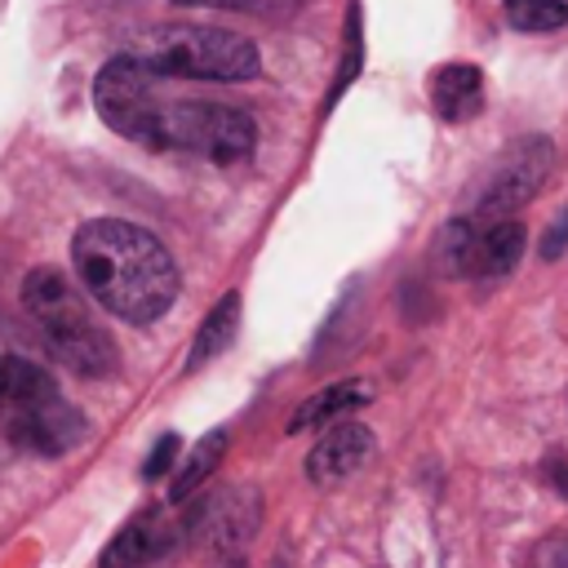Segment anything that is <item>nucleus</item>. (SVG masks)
<instances>
[{
  "label": "nucleus",
  "instance_id": "nucleus-10",
  "mask_svg": "<svg viewBox=\"0 0 568 568\" xmlns=\"http://www.w3.org/2000/svg\"><path fill=\"white\" fill-rule=\"evenodd\" d=\"M430 102L448 124H466L484 111V75L470 62H444L430 75Z\"/></svg>",
  "mask_w": 568,
  "mask_h": 568
},
{
  "label": "nucleus",
  "instance_id": "nucleus-19",
  "mask_svg": "<svg viewBox=\"0 0 568 568\" xmlns=\"http://www.w3.org/2000/svg\"><path fill=\"white\" fill-rule=\"evenodd\" d=\"M559 484H564V493H568V479H559Z\"/></svg>",
  "mask_w": 568,
  "mask_h": 568
},
{
  "label": "nucleus",
  "instance_id": "nucleus-11",
  "mask_svg": "<svg viewBox=\"0 0 568 568\" xmlns=\"http://www.w3.org/2000/svg\"><path fill=\"white\" fill-rule=\"evenodd\" d=\"M519 253H524V226L506 217V222H493V226H484V231L470 235V248H466L462 271L493 280V275L515 271L519 266Z\"/></svg>",
  "mask_w": 568,
  "mask_h": 568
},
{
  "label": "nucleus",
  "instance_id": "nucleus-13",
  "mask_svg": "<svg viewBox=\"0 0 568 568\" xmlns=\"http://www.w3.org/2000/svg\"><path fill=\"white\" fill-rule=\"evenodd\" d=\"M235 315H240V297H235V293L217 297V306L204 315V324H200V333H195V342H191V359H186V368H200V364H209L213 355H222V351L231 346Z\"/></svg>",
  "mask_w": 568,
  "mask_h": 568
},
{
  "label": "nucleus",
  "instance_id": "nucleus-5",
  "mask_svg": "<svg viewBox=\"0 0 568 568\" xmlns=\"http://www.w3.org/2000/svg\"><path fill=\"white\" fill-rule=\"evenodd\" d=\"M257 142V124L248 111L240 106H222V102H178V98H160L155 111V133H151V151H182V155H200L209 164H240L253 155Z\"/></svg>",
  "mask_w": 568,
  "mask_h": 568
},
{
  "label": "nucleus",
  "instance_id": "nucleus-15",
  "mask_svg": "<svg viewBox=\"0 0 568 568\" xmlns=\"http://www.w3.org/2000/svg\"><path fill=\"white\" fill-rule=\"evenodd\" d=\"M506 18L515 31H555V27H568V4L564 0H510L506 4Z\"/></svg>",
  "mask_w": 568,
  "mask_h": 568
},
{
  "label": "nucleus",
  "instance_id": "nucleus-14",
  "mask_svg": "<svg viewBox=\"0 0 568 568\" xmlns=\"http://www.w3.org/2000/svg\"><path fill=\"white\" fill-rule=\"evenodd\" d=\"M226 439H231L226 430H209V435L195 444V453L186 457V466L178 470V479H173V488H169L173 501H186V497L209 479V470H213V466L222 462V453H226Z\"/></svg>",
  "mask_w": 568,
  "mask_h": 568
},
{
  "label": "nucleus",
  "instance_id": "nucleus-4",
  "mask_svg": "<svg viewBox=\"0 0 568 568\" xmlns=\"http://www.w3.org/2000/svg\"><path fill=\"white\" fill-rule=\"evenodd\" d=\"M129 58L146 67L155 80H257L262 58L253 40L222 27H160L146 31Z\"/></svg>",
  "mask_w": 568,
  "mask_h": 568
},
{
  "label": "nucleus",
  "instance_id": "nucleus-16",
  "mask_svg": "<svg viewBox=\"0 0 568 568\" xmlns=\"http://www.w3.org/2000/svg\"><path fill=\"white\" fill-rule=\"evenodd\" d=\"M182 9H231V13H253V18H284L297 13L306 0H173Z\"/></svg>",
  "mask_w": 568,
  "mask_h": 568
},
{
  "label": "nucleus",
  "instance_id": "nucleus-9",
  "mask_svg": "<svg viewBox=\"0 0 568 568\" xmlns=\"http://www.w3.org/2000/svg\"><path fill=\"white\" fill-rule=\"evenodd\" d=\"M173 541H178L173 519L160 515V510H142V515H133V519L106 541V550H102V568H142L146 559L164 555Z\"/></svg>",
  "mask_w": 568,
  "mask_h": 568
},
{
  "label": "nucleus",
  "instance_id": "nucleus-18",
  "mask_svg": "<svg viewBox=\"0 0 568 568\" xmlns=\"http://www.w3.org/2000/svg\"><path fill=\"white\" fill-rule=\"evenodd\" d=\"M173 453H178V435H164L155 448H151V457H146V466H142V475L146 479H155L160 470H169V462H173Z\"/></svg>",
  "mask_w": 568,
  "mask_h": 568
},
{
  "label": "nucleus",
  "instance_id": "nucleus-17",
  "mask_svg": "<svg viewBox=\"0 0 568 568\" xmlns=\"http://www.w3.org/2000/svg\"><path fill=\"white\" fill-rule=\"evenodd\" d=\"M355 71H359V9L351 4V13H346V58L337 67V80H333L328 102H337V93H346V84L355 80Z\"/></svg>",
  "mask_w": 568,
  "mask_h": 568
},
{
  "label": "nucleus",
  "instance_id": "nucleus-3",
  "mask_svg": "<svg viewBox=\"0 0 568 568\" xmlns=\"http://www.w3.org/2000/svg\"><path fill=\"white\" fill-rule=\"evenodd\" d=\"M0 422L13 444L44 457L71 453L89 430L84 413L62 399L58 382L22 355H0Z\"/></svg>",
  "mask_w": 568,
  "mask_h": 568
},
{
  "label": "nucleus",
  "instance_id": "nucleus-2",
  "mask_svg": "<svg viewBox=\"0 0 568 568\" xmlns=\"http://www.w3.org/2000/svg\"><path fill=\"white\" fill-rule=\"evenodd\" d=\"M22 306L40 333V342L53 351L58 364H67L80 377H111L120 368L111 333L98 324L80 288L58 266H36L22 280Z\"/></svg>",
  "mask_w": 568,
  "mask_h": 568
},
{
  "label": "nucleus",
  "instance_id": "nucleus-8",
  "mask_svg": "<svg viewBox=\"0 0 568 568\" xmlns=\"http://www.w3.org/2000/svg\"><path fill=\"white\" fill-rule=\"evenodd\" d=\"M373 453V430L359 426V422H333L324 430V439L311 448L306 457V475L315 484H333V479H346L351 470L364 466V457Z\"/></svg>",
  "mask_w": 568,
  "mask_h": 568
},
{
  "label": "nucleus",
  "instance_id": "nucleus-7",
  "mask_svg": "<svg viewBox=\"0 0 568 568\" xmlns=\"http://www.w3.org/2000/svg\"><path fill=\"white\" fill-rule=\"evenodd\" d=\"M93 106L98 115L106 120V129L133 138L146 146V133H151V115L160 106V93H155V75L146 67H138L129 53L111 58L98 80H93Z\"/></svg>",
  "mask_w": 568,
  "mask_h": 568
},
{
  "label": "nucleus",
  "instance_id": "nucleus-6",
  "mask_svg": "<svg viewBox=\"0 0 568 568\" xmlns=\"http://www.w3.org/2000/svg\"><path fill=\"white\" fill-rule=\"evenodd\" d=\"M550 164H555V146L546 138H524L519 146H510L488 169V178L479 182V191H475V217L488 222V226L493 222H506V213L524 209L541 191Z\"/></svg>",
  "mask_w": 568,
  "mask_h": 568
},
{
  "label": "nucleus",
  "instance_id": "nucleus-1",
  "mask_svg": "<svg viewBox=\"0 0 568 568\" xmlns=\"http://www.w3.org/2000/svg\"><path fill=\"white\" fill-rule=\"evenodd\" d=\"M71 262L93 302L129 324L160 320L178 297V266L169 248L120 217H93L71 240Z\"/></svg>",
  "mask_w": 568,
  "mask_h": 568
},
{
  "label": "nucleus",
  "instance_id": "nucleus-12",
  "mask_svg": "<svg viewBox=\"0 0 568 568\" xmlns=\"http://www.w3.org/2000/svg\"><path fill=\"white\" fill-rule=\"evenodd\" d=\"M368 399H373V386H368V382H333V386L315 390V395L288 417V430L297 435V430H311V426H328V422H337L342 413L364 408Z\"/></svg>",
  "mask_w": 568,
  "mask_h": 568
}]
</instances>
